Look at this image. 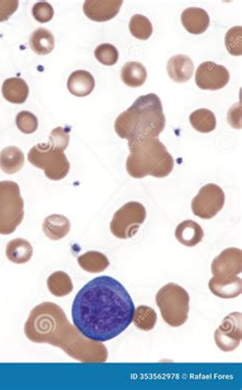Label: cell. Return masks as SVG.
Segmentation results:
<instances>
[{
	"mask_svg": "<svg viewBox=\"0 0 242 390\" xmlns=\"http://www.w3.org/2000/svg\"><path fill=\"white\" fill-rule=\"evenodd\" d=\"M135 306L126 288L110 276H101L79 290L72 306L74 326L97 342L116 339L134 317Z\"/></svg>",
	"mask_w": 242,
	"mask_h": 390,
	"instance_id": "6da1fadb",
	"label": "cell"
},
{
	"mask_svg": "<svg viewBox=\"0 0 242 390\" xmlns=\"http://www.w3.org/2000/svg\"><path fill=\"white\" fill-rule=\"evenodd\" d=\"M25 335L34 344L58 346L65 353L83 363H105L108 348L103 342L85 337L70 323L60 306L43 303L31 310L25 324Z\"/></svg>",
	"mask_w": 242,
	"mask_h": 390,
	"instance_id": "7a4b0ae2",
	"label": "cell"
},
{
	"mask_svg": "<svg viewBox=\"0 0 242 390\" xmlns=\"http://www.w3.org/2000/svg\"><path fill=\"white\" fill-rule=\"evenodd\" d=\"M166 127L162 101L155 93L142 95L115 122L119 137L135 142L146 138H158Z\"/></svg>",
	"mask_w": 242,
	"mask_h": 390,
	"instance_id": "3957f363",
	"label": "cell"
},
{
	"mask_svg": "<svg viewBox=\"0 0 242 390\" xmlns=\"http://www.w3.org/2000/svg\"><path fill=\"white\" fill-rule=\"evenodd\" d=\"M128 146L130 156L127 158L126 170L133 178H165L173 171L174 158L158 138L128 142Z\"/></svg>",
	"mask_w": 242,
	"mask_h": 390,
	"instance_id": "277c9868",
	"label": "cell"
},
{
	"mask_svg": "<svg viewBox=\"0 0 242 390\" xmlns=\"http://www.w3.org/2000/svg\"><path fill=\"white\" fill-rule=\"evenodd\" d=\"M155 301L164 321L171 327H180L189 320V292L176 283H168L158 290Z\"/></svg>",
	"mask_w": 242,
	"mask_h": 390,
	"instance_id": "5b68a950",
	"label": "cell"
},
{
	"mask_svg": "<svg viewBox=\"0 0 242 390\" xmlns=\"http://www.w3.org/2000/svg\"><path fill=\"white\" fill-rule=\"evenodd\" d=\"M24 199L18 183L0 182V234H13L24 220Z\"/></svg>",
	"mask_w": 242,
	"mask_h": 390,
	"instance_id": "8992f818",
	"label": "cell"
},
{
	"mask_svg": "<svg viewBox=\"0 0 242 390\" xmlns=\"http://www.w3.org/2000/svg\"><path fill=\"white\" fill-rule=\"evenodd\" d=\"M29 163L44 171L45 176L53 181L63 180L70 172V163L65 153L49 144L35 145L28 153Z\"/></svg>",
	"mask_w": 242,
	"mask_h": 390,
	"instance_id": "52a82bcc",
	"label": "cell"
},
{
	"mask_svg": "<svg viewBox=\"0 0 242 390\" xmlns=\"http://www.w3.org/2000/svg\"><path fill=\"white\" fill-rule=\"evenodd\" d=\"M146 219V210L142 203L130 201L117 210L110 222V232L119 239H129L137 234Z\"/></svg>",
	"mask_w": 242,
	"mask_h": 390,
	"instance_id": "ba28073f",
	"label": "cell"
},
{
	"mask_svg": "<svg viewBox=\"0 0 242 390\" xmlns=\"http://www.w3.org/2000/svg\"><path fill=\"white\" fill-rule=\"evenodd\" d=\"M225 205V194L220 186L207 184L200 188L198 195L192 199L191 210L194 216L203 220L216 217Z\"/></svg>",
	"mask_w": 242,
	"mask_h": 390,
	"instance_id": "9c48e42d",
	"label": "cell"
},
{
	"mask_svg": "<svg viewBox=\"0 0 242 390\" xmlns=\"http://www.w3.org/2000/svg\"><path fill=\"white\" fill-rule=\"evenodd\" d=\"M241 337V313L228 315L215 332L217 346L226 353L238 348Z\"/></svg>",
	"mask_w": 242,
	"mask_h": 390,
	"instance_id": "30bf717a",
	"label": "cell"
},
{
	"mask_svg": "<svg viewBox=\"0 0 242 390\" xmlns=\"http://www.w3.org/2000/svg\"><path fill=\"white\" fill-rule=\"evenodd\" d=\"M242 272V253L241 249L229 247L224 249L212 263V277L232 279L238 277Z\"/></svg>",
	"mask_w": 242,
	"mask_h": 390,
	"instance_id": "8fae6325",
	"label": "cell"
},
{
	"mask_svg": "<svg viewBox=\"0 0 242 390\" xmlns=\"http://www.w3.org/2000/svg\"><path fill=\"white\" fill-rule=\"evenodd\" d=\"M230 80V74L225 67L212 62L200 65L196 73V83L203 90H219Z\"/></svg>",
	"mask_w": 242,
	"mask_h": 390,
	"instance_id": "7c38bea8",
	"label": "cell"
},
{
	"mask_svg": "<svg viewBox=\"0 0 242 390\" xmlns=\"http://www.w3.org/2000/svg\"><path fill=\"white\" fill-rule=\"evenodd\" d=\"M122 4V0H86L83 11L92 21L108 22L116 17Z\"/></svg>",
	"mask_w": 242,
	"mask_h": 390,
	"instance_id": "4fadbf2b",
	"label": "cell"
},
{
	"mask_svg": "<svg viewBox=\"0 0 242 390\" xmlns=\"http://www.w3.org/2000/svg\"><path fill=\"white\" fill-rule=\"evenodd\" d=\"M170 78L177 83L189 82L193 76L194 65L191 58L184 54L172 56L167 65Z\"/></svg>",
	"mask_w": 242,
	"mask_h": 390,
	"instance_id": "5bb4252c",
	"label": "cell"
},
{
	"mask_svg": "<svg viewBox=\"0 0 242 390\" xmlns=\"http://www.w3.org/2000/svg\"><path fill=\"white\" fill-rule=\"evenodd\" d=\"M183 27L193 35L205 33L210 26V15L203 8H186L181 15Z\"/></svg>",
	"mask_w": 242,
	"mask_h": 390,
	"instance_id": "9a60e30c",
	"label": "cell"
},
{
	"mask_svg": "<svg viewBox=\"0 0 242 390\" xmlns=\"http://www.w3.org/2000/svg\"><path fill=\"white\" fill-rule=\"evenodd\" d=\"M175 237L182 246L193 247L203 241L205 233L200 224L191 220H186L177 226Z\"/></svg>",
	"mask_w": 242,
	"mask_h": 390,
	"instance_id": "2e32d148",
	"label": "cell"
},
{
	"mask_svg": "<svg viewBox=\"0 0 242 390\" xmlns=\"http://www.w3.org/2000/svg\"><path fill=\"white\" fill-rule=\"evenodd\" d=\"M95 80L89 72L79 70L68 79V89L77 97H85L94 92Z\"/></svg>",
	"mask_w": 242,
	"mask_h": 390,
	"instance_id": "e0dca14e",
	"label": "cell"
},
{
	"mask_svg": "<svg viewBox=\"0 0 242 390\" xmlns=\"http://www.w3.org/2000/svg\"><path fill=\"white\" fill-rule=\"evenodd\" d=\"M42 229L45 237L56 241L69 234L70 230H71V223L67 217L54 214L45 218Z\"/></svg>",
	"mask_w": 242,
	"mask_h": 390,
	"instance_id": "ac0fdd59",
	"label": "cell"
},
{
	"mask_svg": "<svg viewBox=\"0 0 242 390\" xmlns=\"http://www.w3.org/2000/svg\"><path fill=\"white\" fill-rule=\"evenodd\" d=\"M212 294L221 298H234L241 296L242 290L241 278L217 279L212 277L209 282Z\"/></svg>",
	"mask_w": 242,
	"mask_h": 390,
	"instance_id": "d6986e66",
	"label": "cell"
},
{
	"mask_svg": "<svg viewBox=\"0 0 242 390\" xmlns=\"http://www.w3.org/2000/svg\"><path fill=\"white\" fill-rule=\"evenodd\" d=\"M2 95L8 103L23 104L29 96V86L21 78L6 79L2 84Z\"/></svg>",
	"mask_w": 242,
	"mask_h": 390,
	"instance_id": "ffe728a7",
	"label": "cell"
},
{
	"mask_svg": "<svg viewBox=\"0 0 242 390\" xmlns=\"http://www.w3.org/2000/svg\"><path fill=\"white\" fill-rule=\"evenodd\" d=\"M33 246L24 238L11 240L6 246V255L13 264H26L33 257Z\"/></svg>",
	"mask_w": 242,
	"mask_h": 390,
	"instance_id": "44dd1931",
	"label": "cell"
},
{
	"mask_svg": "<svg viewBox=\"0 0 242 390\" xmlns=\"http://www.w3.org/2000/svg\"><path fill=\"white\" fill-rule=\"evenodd\" d=\"M25 164V156L17 146H8L0 151V169L6 174L13 175L21 171Z\"/></svg>",
	"mask_w": 242,
	"mask_h": 390,
	"instance_id": "7402d4cb",
	"label": "cell"
},
{
	"mask_svg": "<svg viewBox=\"0 0 242 390\" xmlns=\"http://www.w3.org/2000/svg\"><path fill=\"white\" fill-rule=\"evenodd\" d=\"M29 44L32 51L38 56H47L51 54L56 46L53 34L45 28H39L34 31L29 39Z\"/></svg>",
	"mask_w": 242,
	"mask_h": 390,
	"instance_id": "603a6c76",
	"label": "cell"
},
{
	"mask_svg": "<svg viewBox=\"0 0 242 390\" xmlns=\"http://www.w3.org/2000/svg\"><path fill=\"white\" fill-rule=\"evenodd\" d=\"M121 78L129 87H140L148 79V71L142 63L129 62L122 69Z\"/></svg>",
	"mask_w": 242,
	"mask_h": 390,
	"instance_id": "cb8c5ba5",
	"label": "cell"
},
{
	"mask_svg": "<svg viewBox=\"0 0 242 390\" xmlns=\"http://www.w3.org/2000/svg\"><path fill=\"white\" fill-rule=\"evenodd\" d=\"M79 266L88 273H101L110 266V260L99 251H87L78 258Z\"/></svg>",
	"mask_w": 242,
	"mask_h": 390,
	"instance_id": "d4e9b609",
	"label": "cell"
},
{
	"mask_svg": "<svg viewBox=\"0 0 242 390\" xmlns=\"http://www.w3.org/2000/svg\"><path fill=\"white\" fill-rule=\"evenodd\" d=\"M47 287L53 296L56 298L69 296L73 291V282L65 272H54L47 279Z\"/></svg>",
	"mask_w": 242,
	"mask_h": 390,
	"instance_id": "484cf974",
	"label": "cell"
},
{
	"mask_svg": "<svg viewBox=\"0 0 242 390\" xmlns=\"http://www.w3.org/2000/svg\"><path fill=\"white\" fill-rule=\"evenodd\" d=\"M190 124L198 132L210 133L216 129V115L208 108H200L190 115Z\"/></svg>",
	"mask_w": 242,
	"mask_h": 390,
	"instance_id": "4316f807",
	"label": "cell"
},
{
	"mask_svg": "<svg viewBox=\"0 0 242 390\" xmlns=\"http://www.w3.org/2000/svg\"><path fill=\"white\" fill-rule=\"evenodd\" d=\"M157 314H155V310H153L151 307L140 306V307L135 308L133 322L140 330H153L155 324H157Z\"/></svg>",
	"mask_w": 242,
	"mask_h": 390,
	"instance_id": "83f0119b",
	"label": "cell"
},
{
	"mask_svg": "<svg viewBox=\"0 0 242 390\" xmlns=\"http://www.w3.org/2000/svg\"><path fill=\"white\" fill-rule=\"evenodd\" d=\"M131 34L139 40H148L153 35V24L142 15H135L129 23Z\"/></svg>",
	"mask_w": 242,
	"mask_h": 390,
	"instance_id": "f1b7e54d",
	"label": "cell"
},
{
	"mask_svg": "<svg viewBox=\"0 0 242 390\" xmlns=\"http://www.w3.org/2000/svg\"><path fill=\"white\" fill-rule=\"evenodd\" d=\"M95 58L99 63L105 65H116L119 60V51L114 45L110 43H103L95 49Z\"/></svg>",
	"mask_w": 242,
	"mask_h": 390,
	"instance_id": "f546056e",
	"label": "cell"
},
{
	"mask_svg": "<svg viewBox=\"0 0 242 390\" xmlns=\"http://www.w3.org/2000/svg\"><path fill=\"white\" fill-rule=\"evenodd\" d=\"M225 45L228 52L232 56H241V26L233 27L227 32L225 36Z\"/></svg>",
	"mask_w": 242,
	"mask_h": 390,
	"instance_id": "4dcf8cb0",
	"label": "cell"
},
{
	"mask_svg": "<svg viewBox=\"0 0 242 390\" xmlns=\"http://www.w3.org/2000/svg\"><path fill=\"white\" fill-rule=\"evenodd\" d=\"M15 124L21 132L32 134L38 129V119L34 113L23 111L18 113L15 118Z\"/></svg>",
	"mask_w": 242,
	"mask_h": 390,
	"instance_id": "1f68e13d",
	"label": "cell"
},
{
	"mask_svg": "<svg viewBox=\"0 0 242 390\" xmlns=\"http://www.w3.org/2000/svg\"><path fill=\"white\" fill-rule=\"evenodd\" d=\"M32 15L36 21L44 24V23H49L53 20V8L49 2L39 1L34 4L33 8H32Z\"/></svg>",
	"mask_w": 242,
	"mask_h": 390,
	"instance_id": "d6a6232c",
	"label": "cell"
},
{
	"mask_svg": "<svg viewBox=\"0 0 242 390\" xmlns=\"http://www.w3.org/2000/svg\"><path fill=\"white\" fill-rule=\"evenodd\" d=\"M49 144L53 146L54 149L65 151L70 144L69 131H65L62 127L53 129V132L49 136Z\"/></svg>",
	"mask_w": 242,
	"mask_h": 390,
	"instance_id": "836d02e7",
	"label": "cell"
},
{
	"mask_svg": "<svg viewBox=\"0 0 242 390\" xmlns=\"http://www.w3.org/2000/svg\"><path fill=\"white\" fill-rule=\"evenodd\" d=\"M19 8L18 0H0V23L8 21Z\"/></svg>",
	"mask_w": 242,
	"mask_h": 390,
	"instance_id": "e575fe53",
	"label": "cell"
}]
</instances>
